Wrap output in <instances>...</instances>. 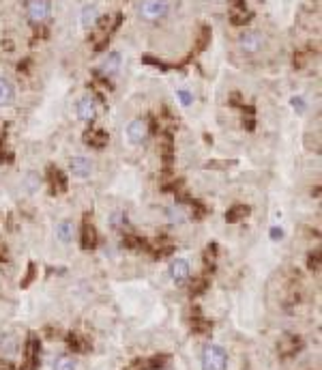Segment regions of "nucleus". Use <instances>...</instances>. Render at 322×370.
Instances as JSON below:
<instances>
[{
  "instance_id": "1",
  "label": "nucleus",
  "mask_w": 322,
  "mask_h": 370,
  "mask_svg": "<svg viewBox=\"0 0 322 370\" xmlns=\"http://www.w3.org/2000/svg\"><path fill=\"white\" fill-rule=\"evenodd\" d=\"M228 368V353L217 344H208L202 353V370H225Z\"/></svg>"
},
{
  "instance_id": "2",
  "label": "nucleus",
  "mask_w": 322,
  "mask_h": 370,
  "mask_svg": "<svg viewBox=\"0 0 322 370\" xmlns=\"http://www.w3.org/2000/svg\"><path fill=\"white\" fill-rule=\"evenodd\" d=\"M138 11H140V18L148 22H157L168 13V3L166 0H142Z\"/></svg>"
},
{
  "instance_id": "3",
  "label": "nucleus",
  "mask_w": 322,
  "mask_h": 370,
  "mask_svg": "<svg viewBox=\"0 0 322 370\" xmlns=\"http://www.w3.org/2000/svg\"><path fill=\"white\" fill-rule=\"evenodd\" d=\"M238 47L245 54H258L264 47V35L258 30H247L238 37Z\"/></svg>"
},
{
  "instance_id": "4",
  "label": "nucleus",
  "mask_w": 322,
  "mask_h": 370,
  "mask_svg": "<svg viewBox=\"0 0 322 370\" xmlns=\"http://www.w3.org/2000/svg\"><path fill=\"white\" fill-rule=\"evenodd\" d=\"M148 136V125L144 118H135L127 125V140L131 144H140L144 142V138Z\"/></svg>"
},
{
  "instance_id": "5",
  "label": "nucleus",
  "mask_w": 322,
  "mask_h": 370,
  "mask_svg": "<svg viewBox=\"0 0 322 370\" xmlns=\"http://www.w3.org/2000/svg\"><path fill=\"white\" fill-rule=\"evenodd\" d=\"M50 9H52L50 0H30V3H28V18H30V22L39 24V22L47 20Z\"/></svg>"
},
{
  "instance_id": "6",
  "label": "nucleus",
  "mask_w": 322,
  "mask_h": 370,
  "mask_svg": "<svg viewBox=\"0 0 322 370\" xmlns=\"http://www.w3.org/2000/svg\"><path fill=\"white\" fill-rule=\"evenodd\" d=\"M77 116L84 120V123H93L95 116H97V101L91 97V95H86L77 101Z\"/></svg>"
},
{
  "instance_id": "7",
  "label": "nucleus",
  "mask_w": 322,
  "mask_h": 370,
  "mask_svg": "<svg viewBox=\"0 0 322 370\" xmlns=\"http://www.w3.org/2000/svg\"><path fill=\"white\" fill-rule=\"evenodd\" d=\"M120 63H123V58H120V54H118V52H110V54L106 56V58L101 60L99 71H101L103 76H114V74H118Z\"/></svg>"
},
{
  "instance_id": "8",
  "label": "nucleus",
  "mask_w": 322,
  "mask_h": 370,
  "mask_svg": "<svg viewBox=\"0 0 322 370\" xmlns=\"http://www.w3.org/2000/svg\"><path fill=\"white\" fill-rule=\"evenodd\" d=\"M170 276H172V280H174L176 284H183L185 280L189 278V263L185 261V259L172 261V265H170Z\"/></svg>"
},
{
  "instance_id": "9",
  "label": "nucleus",
  "mask_w": 322,
  "mask_h": 370,
  "mask_svg": "<svg viewBox=\"0 0 322 370\" xmlns=\"http://www.w3.org/2000/svg\"><path fill=\"white\" fill-rule=\"evenodd\" d=\"M71 172L77 179H86V176H91L93 172V159L88 157H75L73 162H71Z\"/></svg>"
},
{
  "instance_id": "10",
  "label": "nucleus",
  "mask_w": 322,
  "mask_h": 370,
  "mask_svg": "<svg viewBox=\"0 0 322 370\" xmlns=\"http://www.w3.org/2000/svg\"><path fill=\"white\" fill-rule=\"evenodd\" d=\"M73 232H75L73 222L64 220V222H60L58 226H56V239H58L60 243H71V241H73Z\"/></svg>"
},
{
  "instance_id": "11",
  "label": "nucleus",
  "mask_w": 322,
  "mask_h": 370,
  "mask_svg": "<svg viewBox=\"0 0 322 370\" xmlns=\"http://www.w3.org/2000/svg\"><path fill=\"white\" fill-rule=\"evenodd\" d=\"M97 20H99V9L95 5H86L82 9V15H79V22H82L84 28H93Z\"/></svg>"
},
{
  "instance_id": "12",
  "label": "nucleus",
  "mask_w": 322,
  "mask_h": 370,
  "mask_svg": "<svg viewBox=\"0 0 322 370\" xmlns=\"http://www.w3.org/2000/svg\"><path fill=\"white\" fill-rule=\"evenodd\" d=\"M84 140H86V144H91V147H103L108 140H110V136L103 132V130H88L86 134H84Z\"/></svg>"
},
{
  "instance_id": "13",
  "label": "nucleus",
  "mask_w": 322,
  "mask_h": 370,
  "mask_svg": "<svg viewBox=\"0 0 322 370\" xmlns=\"http://www.w3.org/2000/svg\"><path fill=\"white\" fill-rule=\"evenodd\" d=\"M15 99V86L7 78H0V106H9Z\"/></svg>"
},
{
  "instance_id": "14",
  "label": "nucleus",
  "mask_w": 322,
  "mask_h": 370,
  "mask_svg": "<svg viewBox=\"0 0 322 370\" xmlns=\"http://www.w3.org/2000/svg\"><path fill=\"white\" fill-rule=\"evenodd\" d=\"M0 353L7 357H13L15 353H18V338L11 336V334L3 336V340H0Z\"/></svg>"
},
{
  "instance_id": "15",
  "label": "nucleus",
  "mask_w": 322,
  "mask_h": 370,
  "mask_svg": "<svg viewBox=\"0 0 322 370\" xmlns=\"http://www.w3.org/2000/svg\"><path fill=\"white\" fill-rule=\"evenodd\" d=\"M95 245H97L95 226H93V224H88V222H84V226H82V248H84V250H91V248H95Z\"/></svg>"
},
{
  "instance_id": "16",
  "label": "nucleus",
  "mask_w": 322,
  "mask_h": 370,
  "mask_svg": "<svg viewBox=\"0 0 322 370\" xmlns=\"http://www.w3.org/2000/svg\"><path fill=\"white\" fill-rule=\"evenodd\" d=\"M50 181H52V190L54 194H60V192L67 190V179H64V174L60 170H54V168H50Z\"/></svg>"
},
{
  "instance_id": "17",
  "label": "nucleus",
  "mask_w": 322,
  "mask_h": 370,
  "mask_svg": "<svg viewBox=\"0 0 322 370\" xmlns=\"http://www.w3.org/2000/svg\"><path fill=\"white\" fill-rule=\"evenodd\" d=\"M166 215H168V220H170L172 224H183L185 220H187V213H185V209L179 207V205L168 207L166 209Z\"/></svg>"
},
{
  "instance_id": "18",
  "label": "nucleus",
  "mask_w": 322,
  "mask_h": 370,
  "mask_svg": "<svg viewBox=\"0 0 322 370\" xmlns=\"http://www.w3.org/2000/svg\"><path fill=\"white\" fill-rule=\"evenodd\" d=\"M247 213H249V209H247L245 205H236V207H232L230 211L225 213V222L234 224V222H238V220H243Z\"/></svg>"
},
{
  "instance_id": "19",
  "label": "nucleus",
  "mask_w": 322,
  "mask_h": 370,
  "mask_svg": "<svg viewBox=\"0 0 322 370\" xmlns=\"http://www.w3.org/2000/svg\"><path fill=\"white\" fill-rule=\"evenodd\" d=\"M24 190L28 192V194H35V192H39V185H41V179H39L37 172H28L26 176H24Z\"/></svg>"
},
{
  "instance_id": "20",
  "label": "nucleus",
  "mask_w": 322,
  "mask_h": 370,
  "mask_svg": "<svg viewBox=\"0 0 322 370\" xmlns=\"http://www.w3.org/2000/svg\"><path fill=\"white\" fill-rule=\"evenodd\" d=\"M77 368V361L69 355H62L54 361V370H75Z\"/></svg>"
},
{
  "instance_id": "21",
  "label": "nucleus",
  "mask_w": 322,
  "mask_h": 370,
  "mask_svg": "<svg viewBox=\"0 0 322 370\" xmlns=\"http://www.w3.org/2000/svg\"><path fill=\"white\" fill-rule=\"evenodd\" d=\"M179 99H181L183 106H191V103H193V95L189 91H185V88H181V91H179Z\"/></svg>"
},
{
  "instance_id": "22",
  "label": "nucleus",
  "mask_w": 322,
  "mask_h": 370,
  "mask_svg": "<svg viewBox=\"0 0 322 370\" xmlns=\"http://www.w3.org/2000/svg\"><path fill=\"white\" fill-rule=\"evenodd\" d=\"M125 220V215H123V211H116V213H112V218H110V222H112V226L114 228H118L120 226V222Z\"/></svg>"
},
{
  "instance_id": "23",
  "label": "nucleus",
  "mask_w": 322,
  "mask_h": 370,
  "mask_svg": "<svg viewBox=\"0 0 322 370\" xmlns=\"http://www.w3.org/2000/svg\"><path fill=\"white\" fill-rule=\"evenodd\" d=\"M32 278H35V265L30 263V265H28V273H26V280H24V282H22V286H28V284L32 282Z\"/></svg>"
},
{
  "instance_id": "24",
  "label": "nucleus",
  "mask_w": 322,
  "mask_h": 370,
  "mask_svg": "<svg viewBox=\"0 0 322 370\" xmlns=\"http://www.w3.org/2000/svg\"><path fill=\"white\" fill-rule=\"evenodd\" d=\"M281 237H284V230H281L279 226H273V228H271V239H273V241H279Z\"/></svg>"
},
{
  "instance_id": "25",
  "label": "nucleus",
  "mask_w": 322,
  "mask_h": 370,
  "mask_svg": "<svg viewBox=\"0 0 322 370\" xmlns=\"http://www.w3.org/2000/svg\"><path fill=\"white\" fill-rule=\"evenodd\" d=\"M292 106H294V110L303 112L305 110V99L303 97H292Z\"/></svg>"
},
{
  "instance_id": "26",
  "label": "nucleus",
  "mask_w": 322,
  "mask_h": 370,
  "mask_svg": "<svg viewBox=\"0 0 322 370\" xmlns=\"http://www.w3.org/2000/svg\"><path fill=\"white\" fill-rule=\"evenodd\" d=\"M309 267H311V269H313V267L318 269V252H316V256H313V254L309 256Z\"/></svg>"
},
{
  "instance_id": "27",
  "label": "nucleus",
  "mask_w": 322,
  "mask_h": 370,
  "mask_svg": "<svg viewBox=\"0 0 322 370\" xmlns=\"http://www.w3.org/2000/svg\"><path fill=\"white\" fill-rule=\"evenodd\" d=\"M127 370H146V364H140V361H135V364L131 368H127Z\"/></svg>"
}]
</instances>
